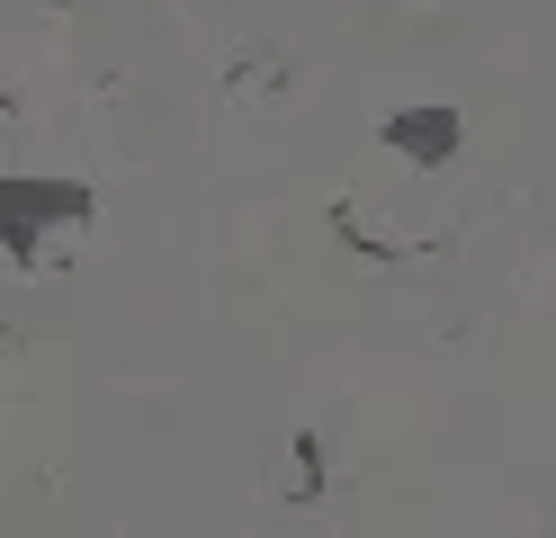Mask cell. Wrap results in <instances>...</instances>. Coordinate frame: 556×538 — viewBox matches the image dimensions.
Masks as SVG:
<instances>
[{
  "label": "cell",
  "mask_w": 556,
  "mask_h": 538,
  "mask_svg": "<svg viewBox=\"0 0 556 538\" xmlns=\"http://www.w3.org/2000/svg\"><path fill=\"white\" fill-rule=\"evenodd\" d=\"M387 143L404 162H448V153H458V108H395Z\"/></svg>",
  "instance_id": "cell-1"
},
{
  "label": "cell",
  "mask_w": 556,
  "mask_h": 538,
  "mask_svg": "<svg viewBox=\"0 0 556 538\" xmlns=\"http://www.w3.org/2000/svg\"><path fill=\"white\" fill-rule=\"evenodd\" d=\"M315 493H324V440L305 430V440H296V485H288V502H315Z\"/></svg>",
  "instance_id": "cell-2"
}]
</instances>
